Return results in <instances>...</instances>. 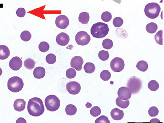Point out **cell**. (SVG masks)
<instances>
[{
	"instance_id": "cell-1",
	"label": "cell",
	"mask_w": 164,
	"mask_h": 123,
	"mask_svg": "<svg viewBox=\"0 0 164 123\" xmlns=\"http://www.w3.org/2000/svg\"><path fill=\"white\" fill-rule=\"evenodd\" d=\"M27 111L31 116L39 117L42 115L45 111L43 101L39 98L31 99L28 102Z\"/></svg>"
},
{
	"instance_id": "cell-2",
	"label": "cell",
	"mask_w": 164,
	"mask_h": 123,
	"mask_svg": "<svg viewBox=\"0 0 164 123\" xmlns=\"http://www.w3.org/2000/svg\"><path fill=\"white\" fill-rule=\"evenodd\" d=\"M110 29L107 24L102 22H97L91 28V34L93 37L101 39L105 37L109 33Z\"/></svg>"
},
{
	"instance_id": "cell-3",
	"label": "cell",
	"mask_w": 164,
	"mask_h": 123,
	"mask_svg": "<svg viewBox=\"0 0 164 123\" xmlns=\"http://www.w3.org/2000/svg\"><path fill=\"white\" fill-rule=\"evenodd\" d=\"M161 9V7L157 3H151L145 6L144 13L147 17L154 19L159 16Z\"/></svg>"
},
{
	"instance_id": "cell-4",
	"label": "cell",
	"mask_w": 164,
	"mask_h": 123,
	"mask_svg": "<svg viewBox=\"0 0 164 123\" xmlns=\"http://www.w3.org/2000/svg\"><path fill=\"white\" fill-rule=\"evenodd\" d=\"M7 86L10 91L17 93L23 89L24 83L23 80L19 77H13L9 79Z\"/></svg>"
},
{
	"instance_id": "cell-5",
	"label": "cell",
	"mask_w": 164,
	"mask_h": 123,
	"mask_svg": "<svg viewBox=\"0 0 164 123\" xmlns=\"http://www.w3.org/2000/svg\"><path fill=\"white\" fill-rule=\"evenodd\" d=\"M45 103L47 109L50 112L56 111L60 107V100L55 95H50L47 97L45 99Z\"/></svg>"
},
{
	"instance_id": "cell-6",
	"label": "cell",
	"mask_w": 164,
	"mask_h": 123,
	"mask_svg": "<svg viewBox=\"0 0 164 123\" xmlns=\"http://www.w3.org/2000/svg\"><path fill=\"white\" fill-rule=\"evenodd\" d=\"M142 82L140 79L135 77L129 79L127 86L133 94H136L139 92L142 88Z\"/></svg>"
},
{
	"instance_id": "cell-7",
	"label": "cell",
	"mask_w": 164,
	"mask_h": 123,
	"mask_svg": "<svg viewBox=\"0 0 164 123\" xmlns=\"http://www.w3.org/2000/svg\"><path fill=\"white\" fill-rule=\"evenodd\" d=\"M75 40L78 45L85 46L89 43L91 40L90 35L85 31L78 32L75 37Z\"/></svg>"
},
{
	"instance_id": "cell-8",
	"label": "cell",
	"mask_w": 164,
	"mask_h": 123,
	"mask_svg": "<svg viewBox=\"0 0 164 123\" xmlns=\"http://www.w3.org/2000/svg\"><path fill=\"white\" fill-rule=\"evenodd\" d=\"M111 69L114 72H119L124 70L125 63L124 60L120 57L113 58L110 63Z\"/></svg>"
},
{
	"instance_id": "cell-9",
	"label": "cell",
	"mask_w": 164,
	"mask_h": 123,
	"mask_svg": "<svg viewBox=\"0 0 164 123\" xmlns=\"http://www.w3.org/2000/svg\"><path fill=\"white\" fill-rule=\"evenodd\" d=\"M66 89L70 94L76 95L80 93L81 90V86L78 82L72 81L67 83L66 85Z\"/></svg>"
},
{
	"instance_id": "cell-10",
	"label": "cell",
	"mask_w": 164,
	"mask_h": 123,
	"mask_svg": "<svg viewBox=\"0 0 164 123\" xmlns=\"http://www.w3.org/2000/svg\"><path fill=\"white\" fill-rule=\"evenodd\" d=\"M55 24L58 28L61 29H65L69 24V18L65 15H59L56 19Z\"/></svg>"
},
{
	"instance_id": "cell-11",
	"label": "cell",
	"mask_w": 164,
	"mask_h": 123,
	"mask_svg": "<svg viewBox=\"0 0 164 123\" xmlns=\"http://www.w3.org/2000/svg\"><path fill=\"white\" fill-rule=\"evenodd\" d=\"M84 63L83 59L80 56H76L73 57L70 62V66L73 69L80 71L82 70V66Z\"/></svg>"
},
{
	"instance_id": "cell-12",
	"label": "cell",
	"mask_w": 164,
	"mask_h": 123,
	"mask_svg": "<svg viewBox=\"0 0 164 123\" xmlns=\"http://www.w3.org/2000/svg\"><path fill=\"white\" fill-rule=\"evenodd\" d=\"M119 97L122 100H126L131 97L132 93L129 89L125 87L119 88L118 92Z\"/></svg>"
},
{
	"instance_id": "cell-13",
	"label": "cell",
	"mask_w": 164,
	"mask_h": 123,
	"mask_svg": "<svg viewBox=\"0 0 164 123\" xmlns=\"http://www.w3.org/2000/svg\"><path fill=\"white\" fill-rule=\"evenodd\" d=\"M70 38L69 35L65 33L58 34L56 38V42L59 45L64 46L69 44Z\"/></svg>"
},
{
	"instance_id": "cell-14",
	"label": "cell",
	"mask_w": 164,
	"mask_h": 123,
	"mask_svg": "<svg viewBox=\"0 0 164 123\" xmlns=\"http://www.w3.org/2000/svg\"><path fill=\"white\" fill-rule=\"evenodd\" d=\"M22 61L20 58L15 56L13 57L9 62V67L12 70L17 71L22 67Z\"/></svg>"
},
{
	"instance_id": "cell-15",
	"label": "cell",
	"mask_w": 164,
	"mask_h": 123,
	"mask_svg": "<svg viewBox=\"0 0 164 123\" xmlns=\"http://www.w3.org/2000/svg\"><path fill=\"white\" fill-rule=\"evenodd\" d=\"M111 116L112 119L115 120H120L124 117V112L118 108H113L111 111Z\"/></svg>"
},
{
	"instance_id": "cell-16",
	"label": "cell",
	"mask_w": 164,
	"mask_h": 123,
	"mask_svg": "<svg viewBox=\"0 0 164 123\" xmlns=\"http://www.w3.org/2000/svg\"><path fill=\"white\" fill-rule=\"evenodd\" d=\"M26 102L22 99H16L14 102L13 107L17 112H22L26 108Z\"/></svg>"
},
{
	"instance_id": "cell-17",
	"label": "cell",
	"mask_w": 164,
	"mask_h": 123,
	"mask_svg": "<svg viewBox=\"0 0 164 123\" xmlns=\"http://www.w3.org/2000/svg\"><path fill=\"white\" fill-rule=\"evenodd\" d=\"M45 70L43 67L39 66L35 68L33 72L34 77L38 79L43 78L45 75Z\"/></svg>"
},
{
	"instance_id": "cell-18",
	"label": "cell",
	"mask_w": 164,
	"mask_h": 123,
	"mask_svg": "<svg viewBox=\"0 0 164 123\" xmlns=\"http://www.w3.org/2000/svg\"><path fill=\"white\" fill-rule=\"evenodd\" d=\"M10 55V50L6 46L0 45V59L5 60L8 58Z\"/></svg>"
},
{
	"instance_id": "cell-19",
	"label": "cell",
	"mask_w": 164,
	"mask_h": 123,
	"mask_svg": "<svg viewBox=\"0 0 164 123\" xmlns=\"http://www.w3.org/2000/svg\"><path fill=\"white\" fill-rule=\"evenodd\" d=\"M90 16L88 13L83 12L79 16V21L83 24H87L89 21Z\"/></svg>"
},
{
	"instance_id": "cell-20",
	"label": "cell",
	"mask_w": 164,
	"mask_h": 123,
	"mask_svg": "<svg viewBox=\"0 0 164 123\" xmlns=\"http://www.w3.org/2000/svg\"><path fill=\"white\" fill-rule=\"evenodd\" d=\"M85 71L87 74H92L95 71V65L91 62H87L84 67Z\"/></svg>"
},
{
	"instance_id": "cell-21",
	"label": "cell",
	"mask_w": 164,
	"mask_h": 123,
	"mask_svg": "<svg viewBox=\"0 0 164 123\" xmlns=\"http://www.w3.org/2000/svg\"><path fill=\"white\" fill-rule=\"evenodd\" d=\"M116 103L117 106L123 108V109L127 108L130 105V101L128 99L124 101L119 97L117 98V99H116Z\"/></svg>"
},
{
	"instance_id": "cell-22",
	"label": "cell",
	"mask_w": 164,
	"mask_h": 123,
	"mask_svg": "<svg viewBox=\"0 0 164 123\" xmlns=\"http://www.w3.org/2000/svg\"><path fill=\"white\" fill-rule=\"evenodd\" d=\"M158 30V26L156 23L150 22L146 26V30L149 34H153L156 33Z\"/></svg>"
},
{
	"instance_id": "cell-23",
	"label": "cell",
	"mask_w": 164,
	"mask_h": 123,
	"mask_svg": "<svg viewBox=\"0 0 164 123\" xmlns=\"http://www.w3.org/2000/svg\"><path fill=\"white\" fill-rule=\"evenodd\" d=\"M77 108L76 106L73 105H69L65 108V112L69 116H73L77 113Z\"/></svg>"
},
{
	"instance_id": "cell-24",
	"label": "cell",
	"mask_w": 164,
	"mask_h": 123,
	"mask_svg": "<svg viewBox=\"0 0 164 123\" xmlns=\"http://www.w3.org/2000/svg\"><path fill=\"white\" fill-rule=\"evenodd\" d=\"M136 68L140 71L145 72L147 71L148 68V64L146 61L144 60H141L136 65Z\"/></svg>"
},
{
	"instance_id": "cell-25",
	"label": "cell",
	"mask_w": 164,
	"mask_h": 123,
	"mask_svg": "<svg viewBox=\"0 0 164 123\" xmlns=\"http://www.w3.org/2000/svg\"><path fill=\"white\" fill-rule=\"evenodd\" d=\"M35 62L31 58H28L24 61L25 67L28 70H33L35 66Z\"/></svg>"
},
{
	"instance_id": "cell-26",
	"label": "cell",
	"mask_w": 164,
	"mask_h": 123,
	"mask_svg": "<svg viewBox=\"0 0 164 123\" xmlns=\"http://www.w3.org/2000/svg\"><path fill=\"white\" fill-rule=\"evenodd\" d=\"M148 88L152 91H156L159 89V84L157 81L152 80L148 83Z\"/></svg>"
},
{
	"instance_id": "cell-27",
	"label": "cell",
	"mask_w": 164,
	"mask_h": 123,
	"mask_svg": "<svg viewBox=\"0 0 164 123\" xmlns=\"http://www.w3.org/2000/svg\"><path fill=\"white\" fill-rule=\"evenodd\" d=\"M20 38L22 40L24 41H29L32 38V35L29 31H23L20 35Z\"/></svg>"
},
{
	"instance_id": "cell-28",
	"label": "cell",
	"mask_w": 164,
	"mask_h": 123,
	"mask_svg": "<svg viewBox=\"0 0 164 123\" xmlns=\"http://www.w3.org/2000/svg\"><path fill=\"white\" fill-rule=\"evenodd\" d=\"M111 78V74L109 70H103L100 73V78L104 81H107L110 80Z\"/></svg>"
},
{
	"instance_id": "cell-29",
	"label": "cell",
	"mask_w": 164,
	"mask_h": 123,
	"mask_svg": "<svg viewBox=\"0 0 164 123\" xmlns=\"http://www.w3.org/2000/svg\"><path fill=\"white\" fill-rule=\"evenodd\" d=\"M98 57H99V59L102 61H106L109 59L110 54H109V53L106 51H100L98 53Z\"/></svg>"
},
{
	"instance_id": "cell-30",
	"label": "cell",
	"mask_w": 164,
	"mask_h": 123,
	"mask_svg": "<svg viewBox=\"0 0 164 123\" xmlns=\"http://www.w3.org/2000/svg\"><path fill=\"white\" fill-rule=\"evenodd\" d=\"M113 43L112 40L110 39H105L102 42V46L105 49L110 50L113 47Z\"/></svg>"
},
{
	"instance_id": "cell-31",
	"label": "cell",
	"mask_w": 164,
	"mask_h": 123,
	"mask_svg": "<svg viewBox=\"0 0 164 123\" xmlns=\"http://www.w3.org/2000/svg\"><path fill=\"white\" fill-rule=\"evenodd\" d=\"M155 40L157 44L160 45H163V31H159L155 36Z\"/></svg>"
},
{
	"instance_id": "cell-32",
	"label": "cell",
	"mask_w": 164,
	"mask_h": 123,
	"mask_svg": "<svg viewBox=\"0 0 164 123\" xmlns=\"http://www.w3.org/2000/svg\"><path fill=\"white\" fill-rule=\"evenodd\" d=\"M39 49L42 52H47L49 50V45L46 42H42L39 45Z\"/></svg>"
},
{
	"instance_id": "cell-33",
	"label": "cell",
	"mask_w": 164,
	"mask_h": 123,
	"mask_svg": "<svg viewBox=\"0 0 164 123\" xmlns=\"http://www.w3.org/2000/svg\"><path fill=\"white\" fill-rule=\"evenodd\" d=\"M101 109L98 106H94V107H92L90 110L91 115L94 117L99 116L101 114Z\"/></svg>"
},
{
	"instance_id": "cell-34",
	"label": "cell",
	"mask_w": 164,
	"mask_h": 123,
	"mask_svg": "<svg viewBox=\"0 0 164 123\" xmlns=\"http://www.w3.org/2000/svg\"><path fill=\"white\" fill-rule=\"evenodd\" d=\"M46 61L49 64H54V63H55L56 61V56L53 54H49L46 57Z\"/></svg>"
},
{
	"instance_id": "cell-35",
	"label": "cell",
	"mask_w": 164,
	"mask_h": 123,
	"mask_svg": "<svg viewBox=\"0 0 164 123\" xmlns=\"http://www.w3.org/2000/svg\"><path fill=\"white\" fill-rule=\"evenodd\" d=\"M112 15L108 11L104 12L101 15V19L104 22H109L112 19Z\"/></svg>"
},
{
	"instance_id": "cell-36",
	"label": "cell",
	"mask_w": 164,
	"mask_h": 123,
	"mask_svg": "<svg viewBox=\"0 0 164 123\" xmlns=\"http://www.w3.org/2000/svg\"><path fill=\"white\" fill-rule=\"evenodd\" d=\"M66 76L67 78L69 79H73L76 77V75H77V72H76L75 69L73 68H70V69H68L66 72Z\"/></svg>"
},
{
	"instance_id": "cell-37",
	"label": "cell",
	"mask_w": 164,
	"mask_h": 123,
	"mask_svg": "<svg viewBox=\"0 0 164 123\" xmlns=\"http://www.w3.org/2000/svg\"><path fill=\"white\" fill-rule=\"evenodd\" d=\"M124 23L123 19L120 17H115L113 20V24L116 27H120Z\"/></svg>"
},
{
	"instance_id": "cell-38",
	"label": "cell",
	"mask_w": 164,
	"mask_h": 123,
	"mask_svg": "<svg viewBox=\"0 0 164 123\" xmlns=\"http://www.w3.org/2000/svg\"><path fill=\"white\" fill-rule=\"evenodd\" d=\"M159 114V109L156 106H152L148 110V114L150 117H156Z\"/></svg>"
},
{
	"instance_id": "cell-39",
	"label": "cell",
	"mask_w": 164,
	"mask_h": 123,
	"mask_svg": "<svg viewBox=\"0 0 164 123\" xmlns=\"http://www.w3.org/2000/svg\"><path fill=\"white\" fill-rule=\"evenodd\" d=\"M95 123H110V120H109L108 118L105 116H101L99 118L97 119L96 120Z\"/></svg>"
},
{
	"instance_id": "cell-40",
	"label": "cell",
	"mask_w": 164,
	"mask_h": 123,
	"mask_svg": "<svg viewBox=\"0 0 164 123\" xmlns=\"http://www.w3.org/2000/svg\"><path fill=\"white\" fill-rule=\"evenodd\" d=\"M16 15L19 17H23L26 15V11L25 9L20 8L17 10L16 12Z\"/></svg>"
},
{
	"instance_id": "cell-41",
	"label": "cell",
	"mask_w": 164,
	"mask_h": 123,
	"mask_svg": "<svg viewBox=\"0 0 164 123\" xmlns=\"http://www.w3.org/2000/svg\"><path fill=\"white\" fill-rule=\"evenodd\" d=\"M3 73V71H2V69H1V67H0V76Z\"/></svg>"
}]
</instances>
